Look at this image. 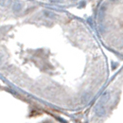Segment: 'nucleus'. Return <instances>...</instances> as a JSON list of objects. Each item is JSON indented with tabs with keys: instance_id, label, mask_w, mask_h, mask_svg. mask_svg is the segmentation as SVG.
I'll use <instances>...</instances> for the list:
<instances>
[{
	"instance_id": "7ed1b4c3",
	"label": "nucleus",
	"mask_w": 123,
	"mask_h": 123,
	"mask_svg": "<svg viewBox=\"0 0 123 123\" xmlns=\"http://www.w3.org/2000/svg\"><path fill=\"white\" fill-rule=\"evenodd\" d=\"M46 123H49V122H46Z\"/></svg>"
},
{
	"instance_id": "f257e3e1",
	"label": "nucleus",
	"mask_w": 123,
	"mask_h": 123,
	"mask_svg": "<svg viewBox=\"0 0 123 123\" xmlns=\"http://www.w3.org/2000/svg\"><path fill=\"white\" fill-rule=\"evenodd\" d=\"M95 112H96V114H97L98 117H103V116L105 115V113H106L104 105H102V104H100V103H98V104L96 105V107H95Z\"/></svg>"
},
{
	"instance_id": "f03ea898",
	"label": "nucleus",
	"mask_w": 123,
	"mask_h": 123,
	"mask_svg": "<svg viewBox=\"0 0 123 123\" xmlns=\"http://www.w3.org/2000/svg\"><path fill=\"white\" fill-rule=\"evenodd\" d=\"M109 98H110V95H109V93L108 92H105L103 93V95L101 96V98H100V104H102V105H104L105 103H107L108 100H109Z\"/></svg>"
}]
</instances>
